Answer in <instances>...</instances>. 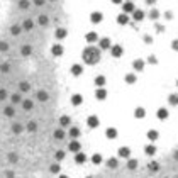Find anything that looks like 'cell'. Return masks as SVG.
Returning <instances> with one entry per match:
<instances>
[{
	"label": "cell",
	"instance_id": "ba28073f",
	"mask_svg": "<svg viewBox=\"0 0 178 178\" xmlns=\"http://www.w3.org/2000/svg\"><path fill=\"white\" fill-rule=\"evenodd\" d=\"M144 65H146V63H144L143 59H134V61H132V68L136 70V71H143V70H144Z\"/></svg>",
	"mask_w": 178,
	"mask_h": 178
},
{
	"label": "cell",
	"instance_id": "7402d4cb",
	"mask_svg": "<svg viewBox=\"0 0 178 178\" xmlns=\"http://www.w3.org/2000/svg\"><path fill=\"white\" fill-rule=\"evenodd\" d=\"M144 115H146V110L143 109V107H138V109L134 110V117L136 119H143Z\"/></svg>",
	"mask_w": 178,
	"mask_h": 178
},
{
	"label": "cell",
	"instance_id": "91938a15",
	"mask_svg": "<svg viewBox=\"0 0 178 178\" xmlns=\"http://www.w3.org/2000/svg\"><path fill=\"white\" fill-rule=\"evenodd\" d=\"M49 2H56V0H49Z\"/></svg>",
	"mask_w": 178,
	"mask_h": 178
},
{
	"label": "cell",
	"instance_id": "836d02e7",
	"mask_svg": "<svg viewBox=\"0 0 178 178\" xmlns=\"http://www.w3.org/2000/svg\"><path fill=\"white\" fill-rule=\"evenodd\" d=\"M76 163H85V159H87V156H85V154H83V153H78V154H76Z\"/></svg>",
	"mask_w": 178,
	"mask_h": 178
},
{
	"label": "cell",
	"instance_id": "ab89813d",
	"mask_svg": "<svg viewBox=\"0 0 178 178\" xmlns=\"http://www.w3.org/2000/svg\"><path fill=\"white\" fill-rule=\"evenodd\" d=\"M154 153H156L154 146H146V154H154Z\"/></svg>",
	"mask_w": 178,
	"mask_h": 178
},
{
	"label": "cell",
	"instance_id": "11a10c76",
	"mask_svg": "<svg viewBox=\"0 0 178 178\" xmlns=\"http://www.w3.org/2000/svg\"><path fill=\"white\" fill-rule=\"evenodd\" d=\"M56 158H58V159H63V158H65V153H63V151L56 153Z\"/></svg>",
	"mask_w": 178,
	"mask_h": 178
},
{
	"label": "cell",
	"instance_id": "8fae6325",
	"mask_svg": "<svg viewBox=\"0 0 178 178\" xmlns=\"http://www.w3.org/2000/svg\"><path fill=\"white\" fill-rule=\"evenodd\" d=\"M81 73H83V66L81 65H73L71 66V75L73 76H80Z\"/></svg>",
	"mask_w": 178,
	"mask_h": 178
},
{
	"label": "cell",
	"instance_id": "e0dca14e",
	"mask_svg": "<svg viewBox=\"0 0 178 178\" xmlns=\"http://www.w3.org/2000/svg\"><path fill=\"white\" fill-rule=\"evenodd\" d=\"M117 22L120 24V26H126V24L129 22V15L127 14H119L117 15Z\"/></svg>",
	"mask_w": 178,
	"mask_h": 178
},
{
	"label": "cell",
	"instance_id": "db71d44e",
	"mask_svg": "<svg viewBox=\"0 0 178 178\" xmlns=\"http://www.w3.org/2000/svg\"><path fill=\"white\" fill-rule=\"evenodd\" d=\"M129 168H136V159H131L129 161Z\"/></svg>",
	"mask_w": 178,
	"mask_h": 178
},
{
	"label": "cell",
	"instance_id": "484cf974",
	"mask_svg": "<svg viewBox=\"0 0 178 178\" xmlns=\"http://www.w3.org/2000/svg\"><path fill=\"white\" fill-rule=\"evenodd\" d=\"M70 138H73V139L80 138V129L78 127H71L70 129Z\"/></svg>",
	"mask_w": 178,
	"mask_h": 178
},
{
	"label": "cell",
	"instance_id": "60d3db41",
	"mask_svg": "<svg viewBox=\"0 0 178 178\" xmlns=\"http://www.w3.org/2000/svg\"><path fill=\"white\" fill-rule=\"evenodd\" d=\"M148 63H151V65H156V63H158V58H156L154 54H151V56L148 58Z\"/></svg>",
	"mask_w": 178,
	"mask_h": 178
},
{
	"label": "cell",
	"instance_id": "ffe728a7",
	"mask_svg": "<svg viewBox=\"0 0 178 178\" xmlns=\"http://www.w3.org/2000/svg\"><path fill=\"white\" fill-rule=\"evenodd\" d=\"M105 81H107V80H105V76H104V75H99V76H95V85H97L99 88H102V87L105 85Z\"/></svg>",
	"mask_w": 178,
	"mask_h": 178
},
{
	"label": "cell",
	"instance_id": "f1b7e54d",
	"mask_svg": "<svg viewBox=\"0 0 178 178\" xmlns=\"http://www.w3.org/2000/svg\"><path fill=\"white\" fill-rule=\"evenodd\" d=\"M38 100H41V102H46V100H48V93H46V92H42V90H41V92H38Z\"/></svg>",
	"mask_w": 178,
	"mask_h": 178
},
{
	"label": "cell",
	"instance_id": "680465c9",
	"mask_svg": "<svg viewBox=\"0 0 178 178\" xmlns=\"http://www.w3.org/2000/svg\"><path fill=\"white\" fill-rule=\"evenodd\" d=\"M112 3H115V5H120V3H124L122 0H112Z\"/></svg>",
	"mask_w": 178,
	"mask_h": 178
},
{
	"label": "cell",
	"instance_id": "8d00e7d4",
	"mask_svg": "<svg viewBox=\"0 0 178 178\" xmlns=\"http://www.w3.org/2000/svg\"><path fill=\"white\" fill-rule=\"evenodd\" d=\"M31 53H32V48H31V46H24V48H22V54H24V56H29Z\"/></svg>",
	"mask_w": 178,
	"mask_h": 178
},
{
	"label": "cell",
	"instance_id": "f6af8a7d",
	"mask_svg": "<svg viewBox=\"0 0 178 178\" xmlns=\"http://www.w3.org/2000/svg\"><path fill=\"white\" fill-rule=\"evenodd\" d=\"M92 161H93V163H100V161H102V156H100V154H93Z\"/></svg>",
	"mask_w": 178,
	"mask_h": 178
},
{
	"label": "cell",
	"instance_id": "c3c4849f",
	"mask_svg": "<svg viewBox=\"0 0 178 178\" xmlns=\"http://www.w3.org/2000/svg\"><path fill=\"white\" fill-rule=\"evenodd\" d=\"M5 99H7V92L0 88V100H5Z\"/></svg>",
	"mask_w": 178,
	"mask_h": 178
},
{
	"label": "cell",
	"instance_id": "9f6ffc18",
	"mask_svg": "<svg viewBox=\"0 0 178 178\" xmlns=\"http://www.w3.org/2000/svg\"><path fill=\"white\" fill-rule=\"evenodd\" d=\"M0 70H2V71H9V65H7V63H5V65H2Z\"/></svg>",
	"mask_w": 178,
	"mask_h": 178
},
{
	"label": "cell",
	"instance_id": "5b68a950",
	"mask_svg": "<svg viewBox=\"0 0 178 178\" xmlns=\"http://www.w3.org/2000/svg\"><path fill=\"white\" fill-rule=\"evenodd\" d=\"M99 48H100V49H110V48H112V44H110L109 38H102V39H99Z\"/></svg>",
	"mask_w": 178,
	"mask_h": 178
},
{
	"label": "cell",
	"instance_id": "f5cc1de1",
	"mask_svg": "<svg viewBox=\"0 0 178 178\" xmlns=\"http://www.w3.org/2000/svg\"><path fill=\"white\" fill-rule=\"evenodd\" d=\"M171 48H173L175 51H178V39H175L173 42H171Z\"/></svg>",
	"mask_w": 178,
	"mask_h": 178
},
{
	"label": "cell",
	"instance_id": "603a6c76",
	"mask_svg": "<svg viewBox=\"0 0 178 178\" xmlns=\"http://www.w3.org/2000/svg\"><path fill=\"white\" fill-rule=\"evenodd\" d=\"M129 154H131V149H129L127 146H124V148L119 149V156H122V158H127Z\"/></svg>",
	"mask_w": 178,
	"mask_h": 178
},
{
	"label": "cell",
	"instance_id": "f35d334b",
	"mask_svg": "<svg viewBox=\"0 0 178 178\" xmlns=\"http://www.w3.org/2000/svg\"><path fill=\"white\" fill-rule=\"evenodd\" d=\"M29 88H31V85L27 81H22V83H20V90H22V92H27Z\"/></svg>",
	"mask_w": 178,
	"mask_h": 178
},
{
	"label": "cell",
	"instance_id": "b9f144b4",
	"mask_svg": "<svg viewBox=\"0 0 178 178\" xmlns=\"http://www.w3.org/2000/svg\"><path fill=\"white\" fill-rule=\"evenodd\" d=\"M107 163H109V166H110V168H115V166H117V159H114V158H110L109 161H107Z\"/></svg>",
	"mask_w": 178,
	"mask_h": 178
},
{
	"label": "cell",
	"instance_id": "4dcf8cb0",
	"mask_svg": "<svg viewBox=\"0 0 178 178\" xmlns=\"http://www.w3.org/2000/svg\"><path fill=\"white\" fill-rule=\"evenodd\" d=\"M168 102H170V105H178V95H170V99H168Z\"/></svg>",
	"mask_w": 178,
	"mask_h": 178
},
{
	"label": "cell",
	"instance_id": "94428289",
	"mask_svg": "<svg viewBox=\"0 0 178 178\" xmlns=\"http://www.w3.org/2000/svg\"><path fill=\"white\" fill-rule=\"evenodd\" d=\"M177 85H178V80H177Z\"/></svg>",
	"mask_w": 178,
	"mask_h": 178
},
{
	"label": "cell",
	"instance_id": "ee69618b",
	"mask_svg": "<svg viewBox=\"0 0 178 178\" xmlns=\"http://www.w3.org/2000/svg\"><path fill=\"white\" fill-rule=\"evenodd\" d=\"M143 39H144V42H146V44H151V42H153V38H151V36H148V34H144V38H143Z\"/></svg>",
	"mask_w": 178,
	"mask_h": 178
},
{
	"label": "cell",
	"instance_id": "44dd1931",
	"mask_svg": "<svg viewBox=\"0 0 178 178\" xmlns=\"http://www.w3.org/2000/svg\"><path fill=\"white\" fill-rule=\"evenodd\" d=\"M124 80H126V83H129V85H132V83H136V75L134 73H127L126 76H124Z\"/></svg>",
	"mask_w": 178,
	"mask_h": 178
},
{
	"label": "cell",
	"instance_id": "d590c367",
	"mask_svg": "<svg viewBox=\"0 0 178 178\" xmlns=\"http://www.w3.org/2000/svg\"><path fill=\"white\" fill-rule=\"evenodd\" d=\"M20 31H22V27H19V26H12L10 32H12L14 36H17V34H20Z\"/></svg>",
	"mask_w": 178,
	"mask_h": 178
},
{
	"label": "cell",
	"instance_id": "7bdbcfd3",
	"mask_svg": "<svg viewBox=\"0 0 178 178\" xmlns=\"http://www.w3.org/2000/svg\"><path fill=\"white\" fill-rule=\"evenodd\" d=\"M12 131H14V132H20V131H22V126H20V124H14V126H12Z\"/></svg>",
	"mask_w": 178,
	"mask_h": 178
},
{
	"label": "cell",
	"instance_id": "bcb514c9",
	"mask_svg": "<svg viewBox=\"0 0 178 178\" xmlns=\"http://www.w3.org/2000/svg\"><path fill=\"white\" fill-rule=\"evenodd\" d=\"M36 127H38L36 122H29V124H27V129H29V131H36Z\"/></svg>",
	"mask_w": 178,
	"mask_h": 178
},
{
	"label": "cell",
	"instance_id": "d6986e66",
	"mask_svg": "<svg viewBox=\"0 0 178 178\" xmlns=\"http://www.w3.org/2000/svg\"><path fill=\"white\" fill-rule=\"evenodd\" d=\"M105 136H107L109 139H115V138H117V129L109 127L107 131H105Z\"/></svg>",
	"mask_w": 178,
	"mask_h": 178
},
{
	"label": "cell",
	"instance_id": "f546056e",
	"mask_svg": "<svg viewBox=\"0 0 178 178\" xmlns=\"http://www.w3.org/2000/svg\"><path fill=\"white\" fill-rule=\"evenodd\" d=\"M29 5H31V2H29V0H20V2H19V7H20L22 10L29 9Z\"/></svg>",
	"mask_w": 178,
	"mask_h": 178
},
{
	"label": "cell",
	"instance_id": "30bf717a",
	"mask_svg": "<svg viewBox=\"0 0 178 178\" xmlns=\"http://www.w3.org/2000/svg\"><path fill=\"white\" fill-rule=\"evenodd\" d=\"M54 36H56V39H65V38L68 36V31L65 29V27H59V29H56Z\"/></svg>",
	"mask_w": 178,
	"mask_h": 178
},
{
	"label": "cell",
	"instance_id": "3957f363",
	"mask_svg": "<svg viewBox=\"0 0 178 178\" xmlns=\"http://www.w3.org/2000/svg\"><path fill=\"white\" fill-rule=\"evenodd\" d=\"M122 10H124V14H132L134 10H136V5H134V2H124L122 3Z\"/></svg>",
	"mask_w": 178,
	"mask_h": 178
},
{
	"label": "cell",
	"instance_id": "cb8c5ba5",
	"mask_svg": "<svg viewBox=\"0 0 178 178\" xmlns=\"http://www.w3.org/2000/svg\"><path fill=\"white\" fill-rule=\"evenodd\" d=\"M158 131H154V129H151V131H148V139L149 141H156L158 139Z\"/></svg>",
	"mask_w": 178,
	"mask_h": 178
},
{
	"label": "cell",
	"instance_id": "7c38bea8",
	"mask_svg": "<svg viewBox=\"0 0 178 178\" xmlns=\"http://www.w3.org/2000/svg\"><path fill=\"white\" fill-rule=\"evenodd\" d=\"M95 97H97V100H105V99H107V90H105V88H97Z\"/></svg>",
	"mask_w": 178,
	"mask_h": 178
},
{
	"label": "cell",
	"instance_id": "5bb4252c",
	"mask_svg": "<svg viewBox=\"0 0 178 178\" xmlns=\"http://www.w3.org/2000/svg\"><path fill=\"white\" fill-rule=\"evenodd\" d=\"M81 102H83V97H81L80 93H75V95L71 97V104H73L75 107H78V105H81Z\"/></svg>",
	"mask_w": 178,
	"mask_h": 178
},
{
	"label": "cell",
	"instance_id": "4fadbf2b",
	"mask_svg": "<svg viewBox=\"0 0 178 178\" xmlns=\"http://www.w3.org/2000/svg\"><path fill=\"white\" fill-rule=\"evenodd\" d=\"M85 39H87V42H97V41H99V34L92 31V32H88V34L85 36Z\"/></svg>",
	"mask_w": 178,
	"mask_h": 178
},
{
	"label": "cell",
	"instance_id": "8992f818",
	"mask_svg": "<svg viewBox=\"0 0 178 178\" xmlns=\"http://www.w3.org/2000/svg\"><path fill=\"white\" fill-rule=\"evenodd\" d=\"M90 20H92L93 24H99V22H102V20H104V14H102V12H92Z\"/></svg>",
	"mask_w": 178,
	"mask_h": 178
},
{
	"label": "cell",
	"instance_id": "83f0119b",
	"mask_svg": "<svg viewBox=\"0 0 178 178\" xmlns=\"http://www.w3.org/2000/svg\"><path fill=\"white\" fill-rule=\"evenodd\" d=\"M148 17H149L151 20H156V19L159 17V12H158L156 9H151V12L148 14Z\"/></svg>",
	"mask_w": 178,
	"mask_h": 178
},
{
	"label": "cell",
	"instance_id": "74e56055",
	"mask_svg": "<svg viewBox=\"0 0 178 178\" xmlns=\"http://www.w3.org/2000/svg\"><path fill=\"white\" fill-rule=\"evenodd\" d=\"M14 114H15V110H14V107H7V109H5V115H7V117H12Z\"/></svg>",
	"mask_w": 178,
	"mask_h": 178
},
{
	"label": "cell",
	"instance_id": "d4e9b609",
	"mask_svg": "<svg viewBox=\"0 0 178 178\" xmlns=\"http://www.w3.org/2000/svg\"><path fill=\"white\" fill-rule=\"evenodd\" d=\"M32 27H34V22H32V20H31V19H26V20H24V24H22V29H26V31H31V29H32Z\"/></svg>",
	"mask_w": 178,
	"mask_h": 178
},
{
	"label": "cell",
	"instance_id": "6da1fadb",
	"mask_svg": "<svg viewBox=\"0 0 178 178\" xmlns=\"http://www.w3.org/2000/svg\"><path fill=\"white\" fill-rule=\"evenodd\" d=\"M81 58L87 65H95L100 61V48H95V46H87L83 53H81Z\"/></svg>",
	"mask_w": 178,
	"mask_h": 178
},
{
	"label": "cell",
	"instance_id": "52a82bcc",
	"mask_svg": "<svg viewBox=\"0 0 178 178\" xmlns=\"http://www.w3.org/2000/svg\"><path fill=\"white\" fill-rule=\"evenodd\" d=\"M144 15H146V14H144L141 9H136L134 12H132V19L136 20V22H141V20L144 19Z\"/></svg>",
	"mask_w": 178,
	"mask_h": 178
},
{
	"label": "cell",
	"instance_id": "f907efd6",
	"mask_svg": "<svg viewBox=\"0 0 178 178\" xmlns=\"http://www.w3.org/2000/svg\"><path fill=\"white\" fill-rule=\"evenodd\" d=\"M154 27H156V32H163L165 31V26H161V24H156Z\"/></svg>",
	"mask_w": 178,
	"mask_h": 178
},
{
	"label": "cell",
	"instance_id": "7dc6e473",
	"mask_svg": "<svg viewBox=\"0 0 178 178\" xmlns=\"http://www.w3.org/2000/svg\"><path fill=\"white\" fill-rule=\"evenodd\" d=\"M9 49V44L7 42H0V51H7Z\"/></svg>",
	"mask_w": 178,
	"mask_h": 178
},
{
	"label": "cell",
	"instance_id": "ac0fdd59",
	"mask_svg": "<svg viewBox=\"0 0 178 178\" xmlns=\"http://www.w3.org/2000/svg\"><path fill=\"white\" fill-rule=\"evenodd\" d=\"M59 124H61V127H68L70 124H71V119L68 115H61L59 117Z\"/></svg>",
	"mask_w": 178,
	"mask_h": 178
},
{
	"label": "cell",
	"instance_id": "6f0895ef",
	"mask_svg": "<svg viewBox=\"0 0 178 178\" xmlns=\"http://www.w3.org/2000/svg\"><path fill=\"white\" fill-rule=\"evenodd\" d=\"M156 2H158V0H146V3H148V5H154Z\"/></svg>",
	"mask_w": 178,
	"mask_h": 178
},
{
	"label": "cell",
	"instance_id": "7a4b0ae2",
	"mask_svg": "<svg viewBox=\"0 0 178 178\" xmlns=\"http://www.w3.org/2000/svg\"><path fill=\"white\" fill-rule=\"evenodd\" d=\"M110 53H112L114 58H120V56L124 54V48H122L120 44H114V46L110 48Z\"/></svg>",
	"mask_w": 178,
	"mask_h": 178
},
{
	"label": "cell",
	"instance_id": "277c9868",
	"mask_svg": "<svg viewBox=\"0 0 178 178\" xmlns=\"http://www.w3.org/2000/svg\"><path fill=\"white\" fill-rule=\"evenodd\" d=\"M87 124H88V127L95 129V127H99V124H100V119L97 117V115H90V117L87 119Z\"/></svg>",
	"mask_w": 178,
	"mask_h": 178
},
{
	"label": "cell",
	"instance_id": "816d5d0a",
	"mask_svg": "<svg viewBox=\"0 0 178 178\" xmlns=\"http://www.w3.org/2000/svg\"><path fill=\"white\" fill-rule=\"evenodd\" d=\"M32 2H34V5L41 7V5H44V2H46V0H32Z\"/></svg>",
	"mask_w": 178,
	"mask_h": 178
},
{
	"label": "cell",
	"instance_id": "681fc988",
	"mask_svg": "<svg viewBox=\"0 0 178 178\" xmlns=\"http://www.w3.org/2000/svg\"><path fill=\"white\" fill-rule=\"evenodd\" d=\"M165 19H173V12L171 10H168V12H165Z\"/></svg>",
	"mask_w": 178,
	"mask_h": 178
},
{
	"label": "cell",
	"instance_id": "1f68e13d",
	"mask_svg": "<svg viewBox=\"0 0 178 178\" xmlns=\"http://www.w3.org/2000/svg\"><path fill=\"white\" fill-rule=\"evenodd\" d=\"M39 24H41V26H48V24H49L48 15H39Z\"/></svg>",
	"mask_w": 178,
	"mask_h": 178
},
{
	"label": "cell",
	"instance_id": "4316f807",
	"mask_svg": "<svg viewBox=\"0 0 178 178\" xmlns=\"http://www.w3.org/2000/svg\"><path fill=\"white\" fill-rule=\"evenodd\" d=\"M22 107H24V110H31L32 109V107H34V104H32V100H24V102H22Z\"/></svg>",
	"mask_w": 178,
	"mask_h": 178
},
{
	"label": "cell",
	"instance_id": "2e32d148",
	"mask_svg": "<svg viewBox=\"0 0 178 178\" xmlns=\"http://www.w3.org/2000/svg\"><path fill=\"white\" fill-rule=\"evenodd\" d=\"M80 149H81V146H80V143H78V141H75V139H73V141L70 143V151H73V153H80Z\"/></svg>",
	"mask_w": 178,
	"mask_h": 178
},
{
	"label": "cell",
	"instance_id": "e575fe53",
	"mask_svg": "<svg viewBox=\"0 0 178 178\" xmlns=\"http://www.w3.org/2000/svg\"><path fill=\"white\" fill-rule=\"evenodd\" d=\"M19 102H22V97H20L19 93H14L12 95V104H19Z\"/></svg>",
	"mask_w": 178,
	"mask_h": 178
},
{
	"label": "cell",
	"instance_id": "9a60e30c",
	"mask_svg": "<svg viewBox=\"0 0 178 178\" xmlns=\"http://www.w3.org/2000/svg\"><path fill=\"white\" fill-rule=\"evenodd\" d=\"M156 115H158V119H161V120H165V119H168V110L165 109V107H161V109H158V112H156Z\"/></svg>",
	"mask_w": 178,
	"mask_h": 178
},
{
	"label": "cell",
	"instance_id": "9c48e42d",
	"mask_svg": "<svg viewBox=\"0 0 178 178\" xmlns=\"http://www.w3.org/2000/svg\"><path fill=\"white\" fill-rule=\"evenodd\" d=\"M51 53H53V56H61V54L65 53V49H63L61 44H54V46L51 48Z\"/></svg>",
	"mask_w": 178,
	"mask_h": 178
},
{
	"label": "cell",
	"instance_id": "d6a6232c",
	"mask_svg": "<svg viewBox=\"0 0 178 178\" xmlns=\"http://www.w3.org/2000/svg\"><path fill=\"white\" fill-rule=\"evenodd\" d=\"M54 138H56V139H63V138H65V131H63V129L54 131Z\"/></svg>",
	"mask_w": 178,
	"mask_h": 178
}]
</instances>
